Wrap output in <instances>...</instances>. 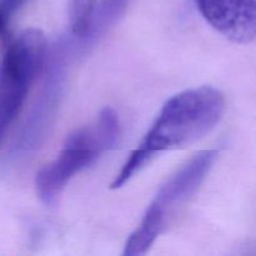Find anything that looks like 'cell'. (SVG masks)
Listing matches in <instances>:
<instances>
[{
    "mask_svg": "<svg viewBox=\"0 0 256 256\" xmlns=\"http://www.w3.org/2000/svg\"><path fill=\"white\" fill-rule=\"evenodd\" d=\"M96 0H70V25L74 35L85 36L90 32Z\"/></svg>",
    "mask_w": 256,
    "mask_h": 256,
    "instance_id": "8992f818",
    "label": "cell"
},
{
    "mask_svg": "<svg viewBox=\"0 0 256 256\" xmlns=\"http://www.w3.org/2000/svg\"><path fill=\"white\" fill-rule=\"evenodd\" d=\"M224 112V94L208 85L184 90L170 98L115 176L112 189L124 186L162 152L180 149L204 138L219 124Z\"/></svg>",
    "mask_w": 256,
    "mask_h": 256,
    "instance_id": "6da1fadb",
    "label": "cell"
},
{
    "mask_svg": "<svg viewBox=\"0 0 256 256\" xmlns=\"http://www.w3.org/2000/svg\"><path fill=\"white\" fill-rule=\"evenodd\" d=\"M210 26L236 44L256 39V0H196Z\"/></svg>",
    "mask_w": 256,
    "mask_h": 256,
    "instance_id": "5b68a950",
    "label": "cell"
},
{
    "mask_svg": "<svg viewBox=\"0 0 256 256\" xmlns=\"http://www.w3.org/2000/svg\"><path fill=\"white\" fill-rule=\"evenodd\" d=\"M46 40L28 29L9 42L0 62V144L20 114L32 82L46 60Z\"/></svg>",
    "mask_w": 256,
    "mask_h": 256,
    "instance_id": "277c9868",
    "label": "cell"
},
{
    "mask_svg": "<svg viewBox=\"0 0 256 256\" xmlns=\"http://www.w3.org/2000/svg\"><path fill=\"white\" fill-rule=\"evenodd\" d=\"M216 149L200 152L168 178L145 212L139 226L125 244V256L146 254L179 210L199 190L216 160Z\"/></svg>",
    "mask_w": 256,
    "mask_h": 256,
    "instance_id": "3957f363",
    "label": "cell"
},
{
    "mask_svg": "<svg viewBox=\"0 0 256 256\" xmlns=\"http://www.w3.org/2000/svg\"><path fill=\"white\" fill-rule=\"evenodd\" d=\"M9 20H10V18L8 16V15L5 14V12H2V9H0V35H2V32H4L5 28H6V25H8V22H9Z\"/></svg>",
    "mask_w": 256,
    "mask_h": 256,
    "instance_id": "ba28073f",
    "label": "cell"
},
{
    "mask_svg": "<svg viewBox=\"0 0 256 256\" xmlns=\"http://www.w3.org/2000/svg\"><path fill=\"white\" fill-rule=\"evenodd\" d=\"M119 136V118L110 108L102 110L89 125L70 134L56 159L36 174L35 188L40 200L46 205L55 204L70 180L112 149Z\"/></svg>",
    "mask_w": 256,
    "mask_h": 256,
    "instance_id": "7a4b0ae2",
    "label": "cell"
},
{
    "mask_svg": "<svg viewBox=\"0 0 256 256\" xmlns=\"http://www.w3.org/2000/svg\"><path fill=\"white\" fill-rule=\"evenodd\" d=\"M28 0H0V9L5 12L9 18L19 10Z\"/></svg>",
    "mask_w": 256,
    "mask_h": 256,
    "instance_id": "52a82bcc",
    "label": "cell"
}]
</instances>
